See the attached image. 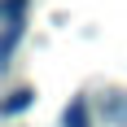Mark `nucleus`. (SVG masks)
<instances>
[{"label": "nucleus", "instance_id": "1", "mask_svg": "<svg viewBox=\"0 0 127 127\" xmlns=\"http://www.w3.org/2000/svg\"><path fill=\"white\" fill-rule=\"evenodd\" d=\"M0 26H4V39H0V66H9V57L22 44L26 31V0H0Z\"/></svg>", "mask_w": 127, "mask_h": 127}, {"label": "nucleus", "instance_id": "2", "mask_svg": "<svg viewBox=\"0 0 127 127\" xmlns=\"http://www.w3.org/2000/svg\"><path fill=\"white\" fill-rule=\"evenodd\" d=\"M31 101H35V92H31V88H13L9 101L0 105V118H18L22 110H31Z\"/></svg>", "mask_w": 127, "mask_h": 127}, {"label": "nucleus", "instance_id": "3", "mask_svg": "<svg viewBox=\"0 0 127 127\" xmlns=\"http://www.w3.org/2000/svg\"><path fill=\"white\" fill-rule=\"evenodd\" d=\"M62 127H92V114H88V101H83V96H75V101L66 105Z\"/></svg>", "mask_w": 127, "mask_h": 127}]
</instances>
